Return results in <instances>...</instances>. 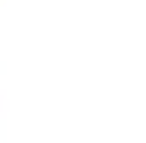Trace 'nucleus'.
Masks as SVG:
<instances>
[]
</instances>
